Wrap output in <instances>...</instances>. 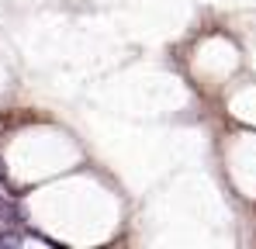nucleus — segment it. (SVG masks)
Wrapping results in <instances>:
<instances>
[{"instance_id":"2","label":"nucleus","mask_w":256,"mask_h":249,"mask_svg":"<svg viewBox=\"0 0 256 249\" xmlns=\"http://www.w3.org/2000/svg\"><path fill=\"white\" fill-rule=\"evenodd\" d=\"M4 208H7V204H4V201H0V214H4Z\"/></svg>"},{"instance_id":"1","label":"nucleus","mask_w":256,"mask_h":249,"mask_svg":"<svg viewBox=\"0 0 256 249\" xmlns=\"http://www.w3.org/2000/svg\"><path fill=\"white\" fill-rule=\"evenodd\" d=\"M18 242H21L18 232H0V246H18Z\"/></svg>"}]
</instances>
